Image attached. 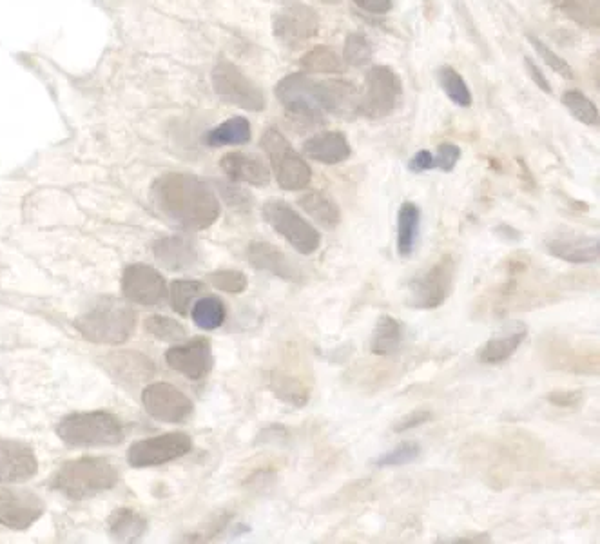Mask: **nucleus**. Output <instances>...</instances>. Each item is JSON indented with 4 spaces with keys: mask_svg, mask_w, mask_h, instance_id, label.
I'll return each instance as SVG.
<instances>
[{
    "mask_svg": "<svg viewBox=\"0 0 600 544\" xmlns=\"http://www.w3.org/2000/svg\"><path fill=\"white\" fill-rule=\"evenodd\" d=\"M146 331L160 341H182L187 338L184 325L167 316H149L146 320Z\"/></svg>",
    "mask_w": 600,
    "mask_h": 544,
    "instance_id": "58836bf2",
    "label": "nucleus"
},
{
    "mask_svg": "<svg viewBox=\"0 0 600 544\" xmlns=\"http://www.w3.org/2000/svg\"><path fill=\"white\" fill-rule=\"evenodd\" d=\"M251 140V122L247 118L233 117L211 129L205 136L209 147L242 146Z\"/></svg>",
    "mask_w": 600,
    "mask_h": 544,
    "instance_id": "c756f323",
    "label": "nucleus"
},
{
    "mask_svg": "<svg viewBox=\"0 0 600 544\" xmlns=\"http://www.w3.org/2000/svg\"><path fill=\"white\" fill-rule=\"evenodd\" d=\"M524 66H526V71H528V75L532 78L533 84L541 89V91H544V93L552 95V86H550L546 75L542 73L541 68L530 57H524Z\"/></svg>",
    "mask_w": 600,
    "mask_h": 544,
    "instance_id": "09e8293b",
    "label": "nucleus"
},
{
    "mask_svg": "<svg viewBox=\"0 0 600 544\" xmlns=\"http://www.w3.org/2000/svg\"><path fill=\"white\" fill-rule=\"evenodd\" d=\"M437 82L445 91L446 97L450 98V102H454L455 106H472L474 97L466 86L465 78L461 77L452 66H441L437 69Z\"/></svg>",
    "mask_w": 600,
    "mask_h": 544,
    "instance_id": "473e14b6",
    "label": "nucleus"
},
{
    "mask_svg": "<svg viewBox=\"0 0 600 544\" xmlns=\"http://www.w3.org/2000/svg\"><path fill=\"white\" fill-rule=\"evenodd\" d=\"M428 421H432V412L430 410H414V412H410L407 416L397 419L392 430L396 434H405L408 430L421 427V425H425Z\"/></svg>",
    "mask_w": 600,
    "mask_h": 544,
    "instance_id": "a18cd8bd",
    "label": "nucleus"
},
{
    "mask_svg": "<svg viewBox=\"0 0 600 544\" xmlns=\"http://www.w3.org/2000/svg\"><path fill=\"white\" fill-rule=\"evenodd\" d=\"M403 336L405 334H403L401 321L390 314H383L376 321L372 340H370V349L376 356H392L401 347Z\"/></svg>",
    "mask_w": 600,
    "mask_h": 544,
    "instance_id": "bb28decb",
    "label": "nucleus"
},
{
    "mask_svg": "<svg viewBox=\"0 0 600 544\" xmlns=\"http://www.w3.org/2000/svg\"><path fill=\"white\" fill-rule=\"evenodd\" d=\"M218 191L222 193L223 200L227 202V204L231 205V207H236V209H251L252 198L249 193H245L243 189L240 187H236V185L231 184H218Z\"/></svg>",
    "mask_w": 600,
    "mask_h": 544,
    "instance_id": "c03bdc74",
    "label": "nucleus"
},
{
    "mask_svg": "<svg viewBox=\"0 0 600 544\" xmlns=\"http://www.w3.org/2000/svg\"><path fill=\"white\" fill-rule=\"evenodd\" d=\"M263 218L281 238H285L301 254H314L321 245L316 227L296 213V209L283 200H269L263 205Z\"/></svg>",
    "mask_w": 600,
    "mask_h": 544,
    "instance_id": "1a4fd4ad",
    "label": "nucleus"
},
{
    "mask_svg": "<svg viewBox=\"0 0 600 544\" xmlns=\"http://www.w3.org/2000/svg\"><path fill=\"white\" fill-rule=\"evenodd\" d=\"M553 6L579 26L599 30V0H553Z\"/></svg>",
    "mask_w": 600,
    "mask_h": 544,
    "instance_id": "7c9ffc66",
    "label": "nucleus"
},
{
    "mask_svg": "<svg viewBox=\"0 0 600 544\" xmlns=\"http://www.w3.org/2000/svg\"><path fill=\"white\" fill-rule=\"evenodd\" d=\"M263 151L271 160L276 182L285 191H301L309 187L312 171L303 156L289 144L276 127H267L262 136Z\"/></svg>",
    "mask_w": 600,
    "mask_h": 544,
    "instance_id": "423d86ee",
    "label": "nucleus"
},
{
    "mask_svg": "<svg viewBox=\"0 0 600 544\" xmlns=\"http://www.w3.org/2000/svg\"><path fill=\"white\" fill-rule=\"evenodd\" d=\"M167 365L184 374L185 378L204 379L213 370L214 356L211 341L207 338H194L184 345H175L165 354Z\"/></svg>",
    "mask_w": 600,
    "mask_h": 544,
    "instance_id": "dca6fc26",
    "label": "nucleus"
},
{
    "mask_svg": "<svg viewBox=\"0 0 600 544\" xmlns=\"http://www.w3.org/2000/svg\"><path fill=\"white\" fill-rule=\"evenodd\" d=\"M526 334H528L526 325L517 323L510 331L486 341L477 352V358L483 365H503L521 347V343L526 340Z\"/></svg>",
    "mask_w": 600,
    "mask_h": 544,
    "instance_id": "b1692460",
    "label": "nucleus"
},
{
    "mask_svg": "<svg viewBox=\"0 0 600 544\" xmlns=\"http://www.w3.org/2000/svg\"><path fill=\"white\" fill-rule=\"evenodd\" d=\"M546 399L553 403L555 407L573 408L581 403L582 394L579 390H553Z\"/></svg>",
    "mask_w": 600,
    "mask_h": 544,
    "instance_id": "49530a36",
    "label": "nucleus"
},
{
    "mask_svg": "<svg viewBox=\"0 0 600 544\" xmlns=\"http://www.w3.org/2000/svg\"><path fill=\"white\" fill-rule=\"evenodd\" d=\"M455 262L452 254H445L428 271L408 283L407 302L412 309L432 311L448 300L454 282Z\"/></svg>",
    "mask_w": 600,
    "mask_h": 544,
    "instance_id": "6e6552de",
    "label": "nucleus"
},
{
    "mask_svg": "<svg viewBox=\"0 0 600 544\" xmlns=\"http://www.w3.org/2000/svg\"><path fill=\"white\" fill-rule=\"evenodd\" d=\"M303 153L310 160L320 162L325 166H336L349 158L352 149H350L347 136L339 131H327V133H318L310 136L303 144Z\"/></svg>",
    "mask_w": 600,
    "mask_h": 544,
    "instance_id": "412c9836",
    "label": "nucleus"
},
{
    "mask_svg": "<svg viewBox=\"0 0 600 544\" xmlns=\"http://www.w3.org/2000/svg\"><path fill=\"white\" fill-rule=\"evenodd\" d=\"M459 158H461V147L452 142H443L441 146L437 147V153L434 155V169L450 173V171H454Z\"/></svg>",
    "mask_w": 600,
    "mask_h": 544,
    "instance_id": "37998d69",
    "label": "nucleus"
},
{
    "mask_svg": "<svg viewBox=\"0 0 600 544\" xmlns=\"http://www.w3.org/2000/svg\"><path fill=\"white\" fill-rule=\"evenodd\" d=\"M155 256L165 269L184 271L198 263L200 253L193 240L185 236H167L155 243Z\"/></svg>",
    "mask_w": 600,
    "mask_h": 544,
    "instance_id": "5701e85b",
    "label": "nucleus"
},
{
    "mask_svg": "<svg viewBox=\"0 0 600 544\" xmlns=\"http://www.w3.org/2000/svg\"><path fill=\"white\" fill-rule=\"evenodd\" d=\"M107 369L115 376L118 381L124 383H142L155 374V365L153 361L136 354V352H118L107 358Z\"/></svg>",
    "mask_w": 600,
    "mask_h": 544,
    "instance_id": "393cba45",
    "label": "nucleus"
},
{
    "mask_svg": "<svg viewBox=\"0 0 600 544\" xmlns=\"http://www.w3.org/2000/svg\"><path fill=\"white\" fill-rule=\"evenodd\" d=\"M403 98V84L396 71L388 66H374L365 77V93L361 95L359 117L381 120L396 111Z\"/></svg>",
    "mask_w": 600,
    "mask_h": 544,
    "instance_id": "0eeeda50",
    "label": "nucleus"
},
{
    "mask_svg": "<svg viewBox=\"0 0 600 544\" xmlns=\"http://www.w3.org/2000/svg\"><path fill=\"white\" fill-rule=\"evenodd\" d=\"M122 291L129 302L144 307L162 305L169 294L160 272L144 263H135L127 267L122 276Z\"/></svg>",
    "mask_w": 600,
    "mask_h": 544,
    "instance_id": "4468645a",
    "label": "nucleus"
},
{
    "mask_svg": "<svg viewBox=\"0 0 600 544\" xmlns=\"http://www.w3.org/2000/svg\"><path fill=\"white\" fill-rule=\"evenodd\" d=\"M46 512V505L35 492L0 486V525L11 530H26Z\"/></svg>",
    "mask_w": 600,
    "mask_h": 544,
    "instance_id": "ddd939ff",
    "label": "nucleus"
},
{
    "mask_svg": "<svg viewBox=\"0 0 600 544\" xmlns=\"http://www.w3.org/2000/svg\"><path fill=\"white\" fill-rule=\"evenodd\" d=\"M135 312L131 307L111 296L100 298L88 311L75 320L77 331L93 343L122 345L135 331Z\"/></svg>",
    "mask_w": 600,
    "mask_h": 544,
    "instance_id": "7ed1b4c3",
    "label": "nucleus"
},
{
    "mask_svg": "<svg viewBox=\"0 0 600 544\" xmlns=\"http://www.w3.org/2000/svg\"><path fill=\"white\" fill-rule=\"evenodd\" d=\"M160 213L191 231H204L220 218V200L213 187L191 173H165L151 187Z\"/></svg>",
    "mask_w": 600,
    "mask_h": 544,
    "instance_id": "f257e3e1",
    "label": "nucleus"
},
{
    "mask_svg": "<svg viewBox=\"0 0 600 544\" xmlns=\"http://www.w3.org/2000/svg\"><path fill=\"white\" fill-rule=\"evenodd\" d=\"M142 403L153 418L165 423H184L193 414V401L169 383H153L146 387Z\"/></svg>",
    "mask_w": 600,
    "mask_h": 544,
    "instance_id": "2eb2a0df",
    "label": "nucleus"
},
{
    "mask_svg": "<svg viewBox=\"0 0 600 544\" xmlns=\"http://www.w3.org/2000/svg\"><path fill=\"white\" fill-rule=\"evenodd\" d=\"M213 88L225 104L245 111L260 113L267 106L262 88L254 84L242 69L227 60L218 62L213 69Z\"/></svg>",
    "mask_w": 600,
    "mask_h": 544,
    "instance_id": "9b49d317",
    "label": "nucleus"
},
{
    "mask_svg": "<svg viewBox=\"0 0 600 544\" xmlns=\"http://www.w3.org/2000/svg\"><path fill=\"white\" fill-rule=\"evenodd\" d=\"M118 483V470L106 457H78L64 463L51 476L49 486L60 494L82 501L111 490Z\"/></svg>",
    "mask_w": 600,
    "mask_h": 544,
    "instance_id": "f03ea898",
    "label": "nucleus"
},
{
    "mask_svg": "<svg viewBox=\"0 0 600 544\" xmlns=\"http://www.w3.org/2000/svg\"><path fill=\"white\" fill-rule=\"evenodd\" d=\"M546 251L562 262L586 265V263L599 262L600 242L597 236L571 234V236H559L548 240Z\"/></svg>",
    "mask_w": 600,
    "mask_h": 544,
    "instance_id": "aec40b11",
    "label": "nucleus"
},
{
    "mask_svg": "<svg viewBox=\"0 0 600 544\" xmlns=\"http://www.w3.org/2000/svg\"><path fill=\"white\" fill-rule=\"evenodd\" d=\"M191 438L184 432H169L164 436L136 441L127 450V461L135 468L158 467L191 452Z\"/></svg>",
    "mask_w": 600,
    "mask_h": 544,
    "instance_id": "f8f14e48",
    "label": "nucleus"
},
{
    "mask_svg": "<svg viewBox=\"0 0 600 544\" xmlns=\"http://www.w3.org/2000/svg\"><path fill=\"white\" fill-rule=\"evenodd\" d=\"M374 57V48L370 40L363 33H350L345 39L343 48V59L352 68H363Z\"/></svg>",
    "mask_w": 600,
    "mask_h": 544,
    "instance_id": "e433bc0d",
    "label": "nucleus"
},
{
    "mask_svg": "<svg viewBox=\"0 0 600 544\" xmlns=\"http://www.w3.org/2000/svg\"><path fill=\"white\" fill-rule=\"evenodd\" d=\"M318 100L321 109L334 117L345 118V120L359 117L361 95L356 84H352L349 80L330 78L318 82Z\"/></svg>",
    "mask_w": 600,
    "mask_h": 544,
    "instance_id": "a211bd4d",
    "label": "nucleus"
},
{
    "mask_svg": "<svg viewBox=\"0 0 600 544\" xmlns=\"http://www.w3.org/2000/svg\"><path fill=\"white\" fill-rule=\"evenodd\" d=\"M323 2H325V4H339L341 0H323Z\"/></svg>",
    "mask_w": 600,
    "mask_h": 544,
    "instance_id": "3c124183",
    "label": "nucleus"
},
{
    "mask_svg": "<svg viewBox=\"0 0 600 544\" xmlns=\"http://www.w3.org/2000/svg\"><path fill=\"white\" fill-rule=\"evenodd\" d=\"M209 278L218 291L229 292V294H240L249 285L247 276L242 271L213 272Z\"/></svg>",
    "mask_w": 600,
    "mask_h": 544,
    "instance_id": "a19ab883",
    "label": "nucleus"
},
{
    "mask_svg": "<svg viewBox=\"0 0 600 544\" xmlns=\"http://www.w3.org/2000/svg\"><path fill=\"white\" fill-rule=\"evenodd\" d=\"M300 207L325 229H336L341 224L338 204L320 191H310L300 198Z\"/></svg>",
    "mask_w": 600,
    "mask_h": 544,
    "instance_id": "c85d7f7f",
    "label": "nucleus"
},
{
    "mask_svg": "<svg viewBox=\"0 0 600 544\" xmlns=\"http://www.w3.org/2000/svg\"><path fill=\"white\" fill-rule=\"evenodd\" d=\"M359 10L368 11L372 15H385L392 10V0H352Z\"/></svg>",
    "mask_w": 600,
    "mask_h": 544,
    "instance_id": "8fccbe9b",
    "label": "nucleus"
},
{
    "mask_svg": "<svg viewBox=\"0 0 600 544\" xmlns=\"http://www.w3.org/2000/svg\"><path fill=\"white\" fill-rule=\"evenodd\" d=\"M562 104L568 107L571 117L590 127H599V109L579 89H568L562 95Z\"/></svg>",
    "mask_w": 600,
    "mask_h": 544,
    "instance_id": "c9c22d12",
    "label": "nucleus"
},
{
    "mask_svg": "<svg viewBox=\"0 0 600 544\" xmlns=\"http://www.w3.org/2000/svg\"><path fill=\"white\" fill-rule=\"evenodd\" d=\"M205 292V285L196 280H176L171 283V307L173 311L178 312L180 316H187L194 303L200 300V296Z\"/></svg>",
    "mask_w": 600,
    "mask_h": 544,
    "instance_id": "f704fd0d",
    "label": "nucleus"
},
{
    "mask_svg": "<svg viewBox=\"0 0 600 544\" xmlns=\"http://www.w3.org/2000/svg\"><path fill=\"white\" fill-rule=\"evenodd\" d=\"M421 227V209L414 202H403L397 213V253L407 260L416 251Z\"/></svg>",
    "mask_w": 600,
    "mask_h": 544,
    "instance_id": "a878e982",
    "label": "nucleus"
},
{
    "mask_svg": "<svg viewBox=\"0 0 600 544\" xmlns=\"http://www.w3.org/2000/svg\"><path fill=\"white\" fill-rule=\"evenodd\" d=\"M247 258L254 269L258 271L271 272L272 276H278L287 282H301L303 272L296 263L289 260L287 254L281 253L271 243L252 242L247 249Z\"/></svg>",
    "mask_w": 600,
    "mask_h": 544,
    "instance_id": "6ab92c4d",
    "label": "nucleus"
},
{
    "mask_svg": "<svg viewBox=\"0 0 600 544\" xmlns=\"http://www.w3.org/2000/svg\"><path fill=\"white\" fill-rule=\"evenodd\" d=\"M191 318L200 329L214 331V329L222 327L223 321L227 318V311H225V305L220 298L207 296V298H200L198 302L194 303L193 309H191Z\"/></svg>",
    "mask_w": 600,
    "mask_h": 544,
    "instance_id": "2f4dec72",
    "label": "nucleus"
},
{
    "mask_svg": "<svg viewBox=\"0 0 600 544\" xmlns=\"http://www.w3.org/2000/svg\"><path fill=\"white\" fill-rule=\"evenodd\" d=\"M39 472V461L28 445L0 438V483H24Z\"/></svg>",
    "mask_w": 600,
    "mask_h": 544,
    "instance_id": "f3484780",
    "label": "nucleus"
},
{
    "mask_svg": "<svg viewBox=\"0 0 600 544\" xmlns=\"http://www.w3.org/2000/svg\"><path fill=\"white\" fill-rule=\"evenodd\" d=\"M274 392L280 396V398L285 399L287 403H292V405H303V403H307V390L301 387L300 383H296V381H292L291 379V387H289V378H276L274 379Z\"/></svg>",
    "mask_w": 600,
    "mask_h": 544,
    "instance_id": "79ce46f5",
    "label": "nucleus"
},
{
    "mask_svg": "<svg viewBox=\"0 0 600 544\" xmlns=\"http://www.w3.org/2000/svg\"><path fill=\"white\" fill-rule=\"evenodd\" d=\"M421 456V447L416 441H403L396 448L388 450L383 456H379L374 461V467L378 468H394L405 467L414 463L417 457Z\"/></svg>",
    "mask_w": 600,
    "mask_h": 544,
    "instance_id": "4c0bfd02",
    "label": "nucleus"
},
{
    "mask_svg": "<svg viewBox=\"0 0 600 544\" xmlns=\"http://www.w3.org/2000/svg\"><path fill=\"white\" fill-rule=\"evenodd\" d=\"M57 436L69 447H113L124 441V428L109 412H75L60 421Z\"/></svg>",
    "mask_w": 600,
    "mask_h": 544,
    "instance_id": "20e7f679",
    "label": "nucleus"
},
{
    "mask_svg": "<svg viewBox=\"0 0 600 544\" xmlns=\"http://www.w3.org/2000/svg\"><path fill=\"white\" fill-rule=\"evenodd\" d=\"M301 68L307 73H325V75H336L345 71L338 53L327 46H318L305 53V57L301 59Z\"/></svg>",
    "mask_w": 600,
    "mask_h": 544,
    "instance_id": "72a5a7b5",
    "label": "nucleus"
},
{
    "mask_svg": "<svg viewBox=\"0 0 600 544\" xmlns=\"http://www.w3.org/2000/svg\"><path fill=\"white\" fill-rule=\"evenodd\" d=\"M272 31L281 46L300 49L318 35L320 19L318 13L307 4L298 0H287L274 11Z\"/></svg>",
    "mask_w": 600,
    "mask_h": 544,
    "instance_id": "9d476101",
    "label": "nucleus"
},
{
    "mask_svg": "<svg viewBox=\"0 0 600 544\" xmlns=\"http://www.w3.org/2000/svg\"><path fill=\"white\" fill-rule=\"evenodd\" d=\"M220 166L231 182L256 185V187H263L271 182V171L258 156L245 155L238 151L227 153L223 156Z\"/></svg>",
    "mask_w": 600,
    "mask_h": 544,
    "instance_id": "4be33fe9",
    "label": "nucleus"
},
{
    "mask_svg": "<svg viewBox=\"0 0 600 544\" xmlns=\"http://www.w3.org/2000/svg\"><path fill=\"white\" fill-rule=\"evenodd\" d=\"M407 167L408 171L414 173V175H421V173H426V171H434V155L428 149L417 151L416 155L408 160Z\"/></svg>",
    "mask_w": 600,
    "mask_h": 544,
    "instance_id": "de8ad7c7",
    "label": "nucleus"
},
{
    "mask_svg": "<svg viewBox=\"0 0 600 544\" xmlns=\"http://www.w3.org/2000/svg\"><path fill=\"white\" fill-rule=\"evenodd\" d=\"M146 519L131 508H118L107 519L109 535L120 543L138 541L146 532Z\"/></svg>",
    "mask_w": 600,
    "mask_h": 544,
    "instance_id": "cd10ccee",
    "label": "nucleus"
},
{
    "mask_svg": "<svg viewBox=\"0 0 600 544\" xmlns=\"http://www.w3.org/2000/svg\"><path fill=\"white\" fill-rule=\"evenodd\" d=\"M528 40H530L533 49L537 51V55L544 60V64L550 66L557 75L568 78V80H573V78H575V71H573L570 64H568L566 60L561 59L552 48H548L541 39H537V37H533V35H528Z\"/></svg>",
    "mask_w": 600,
    "mask_h": 544,
    "instance_id": "ea45409f",
    "label": "nucleus"
},
{
    "mask_svg": "<svg viewBox=\"0 0 600 544\" xmlns=\"http://www.w3.org/2000/svg\"><path fill=\"white\" fill-rule=\"evenodd\" d=\"M276 98L298 129H316L325 124V111L318 100V82L307 73H291L274 89Z\"/></svg>",
    "mask_w": 600,
    "mask_h": 544,
    "instance_id": "39448f33",
    "label": "nucleus"
}]
</instances>
